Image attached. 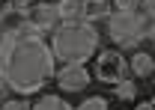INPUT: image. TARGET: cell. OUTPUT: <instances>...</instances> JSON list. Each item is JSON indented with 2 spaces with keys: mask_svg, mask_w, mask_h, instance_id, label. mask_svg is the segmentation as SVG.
<instances>
[{
  "mask_svg": "<svg viewBox=\"0 0 155 110\" xmlns=\"http://www.w3.org/2000/svg\"><path fill=\"white\" fill-rule=\"evenodd\" d=\"M60 9V21L69 24V21H84L87 15V0H57Z\"/></svg>",
  "mask_w": 155,
  "mask_h": 110,
  "instance_id": "9",
  "label": "cell"
},
{
  "mask_svg": "<svg viewBox=\"0 0 155 110\" xmlns=\"http://www.w3.org/2000/svg\"><path fill=\"white\" fill-rule=\"evenodd\" d=\"M149 42H152V48H155V30H152V36H149Z\"/></svg>",
  "mask_w": 155,
  "mask_h": 110,
  "instance_id": "19",
  "label": "cell"
},
{
  "mask_svg": "<svg viewBox=\"0 0 155 110\" xmlns=\"http://www.w3.org/2000/svg\"><path fill=\"white\" fill-rule=\"evenodd\" d=\"M128 74L134 80H149L155 74V54L152 51H143V48H134L128 54Z\"/></svg>",
  "mask_w": 155,
  "mask_h": 110,
  "instance_id": "7",
  "label": "cell"
},
{
  "mask_svg": "<svg viewBox=\"0 0 155 110\" xmlns=\"http://www.w3.org/2000/svg\"><path fill=\"white\" fill-rule=\"evenodd\" d=\"M114 3V9H119V12H134L137 6H140V0H110Z\"/></svg>",
  "mask_w": 155,
  "mask_h": 110,
  "instance_id": "15",
  "label": "cell"
},
{
  "mask_svg": "<svg viewBox=\"0 0 155 110\" xmlns=\"http://www.w3.org/2000/svg\"><path fill=\"white\" fill-rule=\"evenodd\" d=\"M12 3H15V6H21V9H24V6H30V3H36V0H12Z\"/></svg>",
  "mask_w": 155,
  "mask_h": 110,
  "instance_id": "18",
  "label": "cell"
},
{
  "mask_svg": "<svg viewBox=\"0 0 155 110\" xmlns=\"http://www.w3.org/2000/svg\"><path fill=\"white\" fill-rule=\"evenodd\" d=\"M134 110H155L152 98H143V101H134Z\"/></svg>",
  "mask_w": 155,
  "mask_h": 110,
  "instance_id": "17",
  "label": "cell"
},
{
  "mask_svg": "<svg viewBox=\"0 0 155 110\" xmlns=\"http://www.w3.org/2000/svg\"><path fill=\"white\" fill-rule=\"evenodd\" d=\"M110 12H114V3L110 0H87V15H84V21L98 24V21L110 18Z\"/></svg>",
  "mask_w": 155,
  "mask_h": 110,
  "instance_id": "11",
  "label": "cell"
},
{
  "mask_svg": "<svg viewBox=\"0 0 155 110\" xmlns=\"http://www.w3.org/2000/svg\"><path fill=\"white\" fill-rule=\"evenodd\" d=\"M152 101H155V92H152Z\"/></svg>",
  "mask_w": 155,
  "mask_h": 110,
  "instance_id": "20",
  "label": "cell"
},
{
  "mask_svg": "<svg viewBox=\"0 0 155 110\" xmlns=\"http://www.w3.org/2000/svg\"><path fill=\"white\" fill-rule=\"evenodd\" d=\"M9 95V83H6V72H3V63H0V101Z\"/></svg>",
  "mask_w": 155,
  "mask_h": 110,
  "instance_id": "16",
  "label": "cell"
},
{
  "mask_svg": "<svg viewBox=\"0 0 155 110\" xmlns=\"http://www.w3.org/2000/svg\"><path fill=\"white\" fill-rule=\"evenodd\" d=\"M75 110H110V101L104 95H87L75 104Z\"/></svg>",
  "mask_w": 155,
  "mask_h": 110,
  "instance_id": "13",
  "label": "cell"
},
{
  "mask_svg": "<svg viewBox=\"0 0 155 110\" xmlns=\"http://www.w3.org/2000/svg\"><path fill=\"white\" fill-rule=\"evenodd\" d=\"M107 24V39L114 42V48L119 51H134L143 42V30H140V21H137V12H119L114 9L110 18L104 21Z\"/></svg>",
  "mask_w": 155,
  "mask_h": 110,
  "instance_id": "4",
  "label": "cell"
},
{
  "mask_svg": "<svg viewBox=\"0 0 155 110\" xmlns=\"http://www.w3.org/2000/svg\"><path fill=\"white\" fill-rule=\"evenodd\" d=\"M51 51L57 63H84L90 66L98 54V30L90 21H69L51 33Z\"/></svg>",
  "mask_w": 155,
  "mask_h": 110,
  "instance_id": "2",
  "label": "cell"
},
{
  "mask_svg": "<svg viewBox=\"0 0 155 110\" xmlns=\"http://www.w3.org/2000/svg\"><path fill=\"white\" fill-rule=\"evenodd\" d=\"M110 89H114V95L119 98V101H137V80H131V77L119 80V83L110 86Z\"/></svg>",
  "mask_w": 155,
  "mask_h": 110,
  "instance_id": "12",
  "label": "cell"
},
{
  "mask_svg": "<svg viewBox=\"0 0 155 110\" xmlns=\"http://www.w3.org/2000/svg\"><path fill=\"white\" fill-rule=\"evenodd\" d=\"M3 72L12 95H39L57 72V57L48 45V36H39L30 27H24L18 36L12 39L9 51L3 54Z\"/></svg>",
  "mask_w": 155,
  "mask_h": 110,
  "instance_id": "1",
  "label": "cell"
},
{
  "mask_svg": "<svg viewBox=\"0 0 155 110\" xmlns=\"http://www.w3.org/2000/svg\"><path fill=\"white\" fill-rule=\"evenodd\" d=\"M134 12H137V21H140V30H143V42H146L155 30V0H140V6Z\"/></svg>",
  "mask_w": 155,
  "mask_h": 110,
  "instance_id": "10",
  "label": "cell"
},
{
  "mask_svg": "<svg viewBox=\"0 0 155 110\" xmlns=\"http://www.w3.org/2000/svg\"><path fill=\"white\" fill-rule=\"evenodd\" d=\"M0 110H33V101H27L24 95H6L0 101Z\"/></svg>",
  "mask_w": 155,
  "mask_h": 110,
  "instance_id": "14",
  "label": "cell"
},
{
  "mask_svg": "<svg viewBox=\"0 0 155 110\" xmlns=\"http://www.w3.org/2000/svg\"><path fill=\"white\" fill-rule=\"evenodd\" d=\"M24 24L39 33V36H51L60 24V9H57V0H36L30 6H24Z\"/></svg>",
  "mask_w": 155,
  "mask_h": 110,
  "instance_id": "5",
  "label": "cell"
},
{
  "mask_svg": "<svg viewBox=\"0 0 155 110\" xmlns=\"http://www.w3.org/2000/svg\"><path fill=\"white\" fill-rule=\"evenodd\" d=\"M33 110H75V107L63 92H39V98L33 101Z\"/></svg>",
  "mask_w": 155,
  "mask_h": 110,
  "instance_id": "8",
  "label": "cell"
},
{
  "mask_svg": "<svg viewBox=\"0 0 155 110\" xmlns=\"http://www.w3.org/2000/svg\"><path fill=\"white\" fill-rule=\"evenodd\" d=\"M90 72H93V80L104 83V86H116L119 80L131 77L128 74V57L119 48H98V54L93 57Z\"/></svg>",
  "mask_w": 155,
  "mask_h": 110,
  "instance_id": "3",
  "label": "cell"
},
{
  "mask_svg": "<svg viewBox=\"0 0 155 110\" xmlns=\"http://www.w3.org/2000/svg\"><path fill=\"white\" fill-rule=\"evenodd\" d=\"M54 83H57V92L63 95H78L93 83V72L84 63H60L54 72Z\"/></svg>",
  "mask_w": 155,
  "mask_h": 110,
  "instance_id": "6",
  "label": "cell"
}]
</instances>
